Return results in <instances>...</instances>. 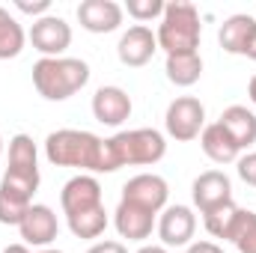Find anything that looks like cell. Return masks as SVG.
Listing matches in <instances>:
<instances>
[{
    "label": "cell",
    "instance_id": "1",
    "mask_svg": "<svg viewBox=\"0 0 256 253\" xmlns=\"http://www.w3.org/2000/svg\"><path fill=\"white\" fill-rule=\"evenodd\" d=\"M45 158L54 167H74L80 173H108L104 140L92 131L60 128L45 137Z\"/></svg>",
    "mask_w": 256,
    "mask_h": 253
},
{
    "label": "cell",
    "instance_id": "2",
    "mask_svg": "<svg viewBox=\"0 0 256 253\" xmlns=\"http://www.w3.org/2000/svg\"><path fill=\"white\" fill-rule=\"evenodd\" d=\"M167 155V140L155 128H131L116 131L104 140V161L108 173H116L120 167H149L158 164Z\"/></svg>",
    "mask_w": 256,
    "mask_h": 253
},
{
    "label": "cell",
    "instance_id": "3",
    "mask_svg": "<svg viewBox=\"0 0 256 253\" xmlns=\"http://www.w3.org/2000/svg\"><path fill=\"white\" fill-rule=\"evenodd\" d=\"M90 84V66L78 57H42L33 63V86L45 102H66Z\"/></svg>",
    "mask_w": 256,
    "mask_h": 253
},
{
    "label": "cell",
    "instance_id": "4",
    "mask_svg": "<svg viewBox=\"0 0 256 253\" xmlns=\"http://www.w3.org/2000/svg\"><path fill=\"white\" fill-rule=\"evenodd\" d=\"M158 48L170 57V54H191L200 48L202 39V24H200V9L188 0H173L164 3V15L161 24L155 30Z\"/></svg>",
    "mask_w": 256,
    "mask_h": 253
},
{
    "label": "cell",
    "instance_id": "5",
    "mask_svg": "<svg viewBox=\"0 0 256 253\" xmlns=\"http://www.w3.org/2000/svg\"><path fill=\"white\" fill-rule=\"evenodd\" d=\"M164 128L173 140L179 143H191L202 134L206 128V108L200 98L194 96H179L167 104V114H164Z\"/></svg>",
    "mask_w": 256,
    "mask_h": 253
},
{
    "label": "cell",
    "instance_id": "6",
    "mask_svg": "<svg viewBox=\"0 0 256 253\" xmlns=\"http://www.w3.org/2000/svg\"><path fill=\"white\" fill-rule=\"evenodd\" d=\"M27 39L42 57H66V51L72 45V24L66 18H60V15L36 18L30 33H27Z\"/></svg>",
    "mask_w": 256,
    "mask_h": 253
},
{
    "label": "cell",
    "instance_id": "7",
    "mask_svg": "<svg viewBox=\"0 0 256 253\" xmlns=\"http://www.w3.org/2000/svg\"><path fill=\"white\" fill-rule=\"evenodd\" d=\"M122 200L146 208V212L161 214L167 208V200H170V185L158 173H137L122 185Z\"/></svg>",
    "mask_w": 256,
    "mask_h": 253
},
{
    "label": "cell",
    "instance_id": "8",
    "mask_svg": "<svg viewBox=\"0 0 256 253\" xmlns=\"http://www.w3.org/2000/svg\"><path fill=\"white\" fill-rule=\"evenodd\" d=\"M18 232H21V238H24L27 248H42V250H45V248L57 238V232H60V220H57V214H54L51 206L33 202V206L27 208V214L21 218Z\"/></svg>",
    "mask_w": 256,
    "mask_h": 253
},
{
    "label": "cell",
    "instance_id": "9",
    "mask_svg": "<svg viewBox=\"0 0 256 253\" xmlns=\"http://www.w3.org/2000/svg\"><path fill=\"white\" fill-rule=\"evenodd\" d=\"M158 238L164 248H188L196 232V214L188 206H167L158 218Z\"/></svg>",
    "mask_w": 256,
    "mask_h": 253
},
{
    "label": "cell",
    "instance_id": "10",
    "mask_svg": "<svg viewBox=\"0 0 256 253\" xmlns=\"http://www.w3.org/2000/svg\"><path fill=\"white\" fill-rule=\"evenodd\" d=\"M155 51H158V39H155V33H152L146 24L128 27L126 33L120 36V45H116V57H120V63L128 66V68L146 66L155 57Z\"/></svg>",
    "mask_w": 256,
    "mask_h": 253
},
{
    "label": "cell",
    "instance_id": "11",
    "mask_svg": "<svg viewBox=\"0 0 256 253\" xmlns=\"http://www.w3.org/2000/svg\"><path fill=\"white\" fill-rule=\"evenodd\" d=\"M122 15H126V9L116 0H80V6H78L80 27L86 33H98V36L120 30Z\"/></svg>",
    "mask_w": 256,
    "mask_h": 253
},
{
    "label": "cell",
    "instance_id": "12",
    "mask_svg": "<svg viewBox=\"0 0 256 253\" xmlns=\"http://www.w3.org/2000/svg\"><path fill=\"white\" fill-rule=\"evenodd\" d=\"M134 104L122 86H98L92 96V116L108 128H120L131 116Z\"/></svg>",
    "mask_w": 256,
    "mask_h": 253
},
{
    "label": "cell",
    "instance_id": "13",
    "mask_svg": "<svg viewBox=\"0 0 256 253\" xmlns=\"http://www.w3.org/2000/svg\"><path fill=\"white\" fill-rule=\"evenodd\" d=\"M60 206H63V214H78V212H86V208H96V206H104L102 202V185L96 176L90 173H78L72 176L60 190Z\"/></svg>",
    "mask_w": 256,
    "mask_h": 253
},
{
    "label": "cell",
    "instance_id": "14",
    "mask_svg": "<svg viewBox=\"0 0 256 253\" xmlns=\"http://www.w3.org/2000/svg\"><path fill=\"white\" fill-rule=\"evenodd\" d=\"M191 196H194V206L200 208V214H206V212H212V208L232 200V182L220 170H206V173H200L194 179Z\"/></svg>",
    "mask_w": 256,
    "mask_h": 253
},
{
    "label": "cell",
    "instance_id": "15",
    "mask_svg": "<svg viewBox=\"0 0 256 253\" xmlns=\"http://www.w3.org/2000/svg\"><path fill=\"white\" fill-rule=\"evenodd\" d=\"M114 226L120 232V238H128V242H146L152 236V230L158 226L155 220V212H146L134 202H126L120 200L116 212H114Z\"/></svg>",
    "mask_w": 256,
    "mask_h": 253
},
{
    "label": "cell",
    "instance_id": "16",
    "mask_svg": "<svg viewBox=\"0 0 256 253\" xmlns=\"http://www.w3.org/2000/svg\"><path fill=\"white\" fill-rule=\"evenodd\" d=\"M244 218H248V208H238V206L230 200V202H224V206L206 212V214H202V226H206V232H208L212 238L236 242V236H238Z\"/></svg>",
    "mask_w": 256,
    "mask_h": 253
},
{
    "label": "cell",
    "instance_id": "17",
    "mask_svg": "<svg viewBox=\"0 0 256 253\" xmlns=\"http://www.w3.org/2000/svg\"><path fill=\"white\" fill-rule=\"evenodd\" d=\"M218 122H220L224 131L236 140L238 149H250L256 143V114L250 108H244V104H230V108L220 114Z\"/></svg>",
    "mask_w": 256,
    "mask_h": 253
},
{
    "label": "cell",
    "instance_id": "18",
    "mask_svg": "<svg viewBox=\"0 0 256 253\" xmlns=\"http://www.w3.org/2000/svg\"><path fill=\"white\" fill-rule=\"evenodd\" d=\"M200 146H202V152H206L214 164H232V161L242 158V149H238L236 140L224 131L220 122H212V126L202 128V134H200Z\"/></svg>",
    "mask_w": 256,
    "mask_h": 253
},
{
    "label": "cell",
    "instance_id": "19",
    "mask_svg": "<svg viewBox=\"0 0 256 253\" xmlns=\"http://www.w3.org/2000/svg\"><path fill=\"white\" fill-rule=\"evenodd\" d=\"M164 72H167L170 84H176V86H194L202 78V57H200V51L170 54L167 63H164Z\"/></svg>",
    "mask_w": 256,
    "mask_h": 253
},
{
    "label": "cell",
    "instance_id": "20",
    "mask_svg": "<svg viewBox=\"0 0 256 253\" xmlns=\"http://www.w3.org/2000/svg\"><path fill=\"white\" fill-rule=\"evenodd\" d=\"M254 24H256L254 15H244V12L230 15V18L220 24V30H218V42H220V48H224L226 54H238V57H242V48H244L248 33H250Z\"/></svg>",
    "mask_w": 256,
    "mask_h": 253
},
{
    "label": "cell",
    "instance_id": "21",
    "mask_svg": "<svg viewBox=\"0 0 256 253\" xmlns=\"http://www.w3.org/2000/svg\"><path fill=\"white\" fill-rule=\"evenodd\" d=\"M66 224H68V230H72V236H74V238L92 242V238H98V236L108 230L110 218H108L104 206H96V208H86V212L68 214V218H66Z\"/></svg>",
    "mask_w": 256,
    "mask_h": 253
},
{
    "label": "cell",
    "instance_id": "22",
    "mask_svg": "<svg viewBox=\"0 0 256 253\" xmlns=\"http://www.w3.org/2000/svg\"><path fill=\"white\" fill-rule=\"evenodd\" d=\"M27 45V33L21 27V21L0 6V60H15Z\"/></svg>",
    "mask_w": 256,
    "mask_h": 253
},
{
    "label": "cell",
    "instance_id": "23",
    "mask_svg": "<svg viewBox=\"0 0 256 253\" xmlns=\"http://www.w3.org/2000/svg\"><path fill=\"white\" fill-rule=\"evenodd\" d=\"M0 190L21 200V202H33V194L39 190V170H21V167H6Z\"/></svg>",
    "mask_w": 256,
    "mask_h": 253
},
{
    "label": "cell",
    "instance_id": "24",
    "mask_svg": "<svg viewBox=\"0 0 256 253\" xmlns=\"http://www.w3.org/2000/svg\"><path fill=\"white\" fill-rule=\"evenodd\" d=\"M9 167L21 170H39V152L30 134H15L9 140Z\"/></svg>",
    "mask_w": 256,
    "mask_h": 253
},
{
    "label": "cell",
    "instance_id": "25",
    "mask_svg": "<svg viewBox=\"0 0 256 253\" xmlns=\"http://www.w3.org/2000/svg\"><path fill=\"white\" fill-rule=\"evenodd\" d=\"M30 206L33 202H21V200H15V196H9V194L0 190V224L3 226H18Z\"/></svg>",
    "mask_w": 256,
    "mask_h": 253
},
{
    "label": "cell",
    "instance_id": "26",
    "mask_svg": "<svg viewBox=\"0 0 256 253\" xmlns=\"http://www.w3.org/2000/svg\"><path fill=\"white\" fill-rule=\"evenodd\" d=\"M128 15L134 18V21H152V18H161L164 15V0H128L126 6Z\"/></svg>",
    "mask_w": 256,
    "mask_h": 253
},
{
    "label": "cell",
    "instance_id": "27",
    "mask_svg": "<svg viewBox=\"0 0 256 253\" xmlns=\"http://www.w3.org/2000/svg\"><path fill=\"white\" fill-rule=\"evenodd\" d=\"M232 244L238 248V253H256V212H248V218H244Z\"/></svg>",
    "mask_w": 256,
    "mask_h": 253
},
{
    "label": "cell",
    "instance_id": "28",
    "mask_svg": "<svg viewBox=\"0 0 256 253\" xmlns=\"http://www.w3.org/2000/svg\"><path fill=\"white\" fill-rule=\"evenodd\" d=\"M15 9L24 12V15H33V21H36V18L51 15V12H48V9H51V0H15Z\"/></svg>",
    "mask_w": 256,
    "mask_h": 253
},
{
    "label": "cell",
    "instance_id": "29",
    "mask_svg": "<svg viewBox=\"0 0 256 253\" xmlns=\"http://www.w3.org/2000/svg\"><path fill=\"white\" fill-rule=\"evenodd\" d=\"M236 164H238V176H242V182H248V185H254L256 188V152L242 155Z\"/></svg>",
    "mask_w": 256,
    "mask_h": 253
},
{
    "label": "cell",
    "instance_id": "30",
    "mask_svg": "<svg viewBox=\"0 0 256 253\" xmlns=\"http://www.w3.org/2000/svg\"><path fill=\"white\" fill-rule=\"evenodd\" d=\"M86 253H128V248L122 242H96Z\"/></svg>",
    "mask_w": 256,
    "mask_h": 253
},
{
    "label": "cell",
    "instance_id": "31",
    "mask_svg": "<svg viewBox=\"0 0 256 253\" xmlns=\"http://www.w3.org/2000/svg\"><path fill=\"white\" fill-rule=\"evenodd\" d=\"M185 253H224V248L218 242H194V244H188Z\"/></svg>",
    "mask_w": 256,
    "mask_h": 253
},
{
    "label": "cell",
    "instance_id": "32",
    "mask_svg": "<svg viewBox=\"0 0 256 253\" xmlns=\"http://www.w3.org/2000/svg\"><path fill=\"white\" fill-rule=\"evenodd\" d=\"M242 57L256 60V24L250 27V33H248V42H244V48H242Z\"/></svg>",
    "mask_w": 256,
    "mask_h": 253
},
{
    "label": "cell",
    "instance_id": "33",
    "mask_svg": "<svg viewBox=\"0 0 256 253\" xmlns=\"http://www.w3.org/2000/svg\"><path fill=\"white\" fill-rule=\"evenodd\" d=\"M137 253H170V250H167L164 244H143Z\"/></svg>",
    "mask_w": 256,
    "mask_h": 253
},
{
    "label": "cell",
    "instance_id": "34",
    "mask_svg": "<svg viewBox=\"0 0 256 253\" xmlns=\"http://www.w3.org/2000/svg\"><path fill=\"white\" fill-rule=\"evenodd\" d=\"M3 253H30V248H27V244L21 242V244H9V248H6Z\"/></svg>",
    "mask_w": 256,
    "mask_h": 253
},
{
    "label": "cell",
    "instance_id": "35",
    "mask_svg": "<svg viewBox=\"0 0 256 253\" xmlns=\"http://www.w3.org/2000/svg\"><path fill=\"white\" fill-rule=\"evenodd\" d=\"M248 96H250V102H254V108H256V74L250 78V84H248Z\"/></svg>",
    "mask_w": 256,
    "mask_h": 253
},
{
    "label": "cell",
    "instance_id": "36",
    "mask_svg": "<svg viewBox=\"0 0 256 253\" xmlns=\"http://www.w3.org/2000/svg\"><path fill=\"white\" fill-rule=\"evenodd\" d=\"M39 253H63V250H54V248H45V250H39Z\"/></svg>",
    "mask_w": 256,
    "mask_h": 253
},
{
    "label": "cell",
    "instance_id": "37",
    "mask_svg": "<svg viewBox=\"0 0 256 253\" xmlns=\"http://www.w3.org/2000/svg\"><path fill=\"white\" fill-rule=\"evenodd\" d=\"M0 155H3V137H0Z\"/></svg>",
    "mask_w": 256,
    "mask_h": 253
}]
</instances>
